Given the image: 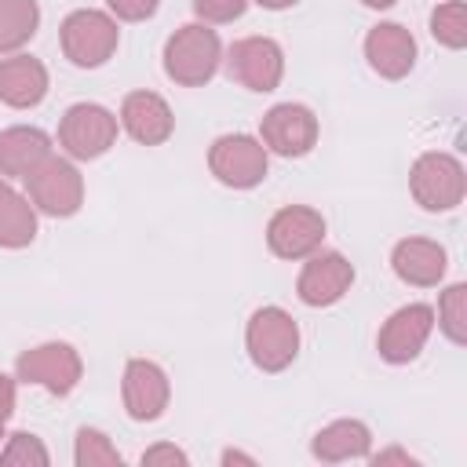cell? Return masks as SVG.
Segmentation results:
<instances>
[{"instance_id":"15","label":"cell","mask_w":467,"mask_h":467,"mask_svg":"<svg viewBox=\"0 0 467 467\" xmlns=\"http://www.w3.org/2000/svg\"><path fill=\"white\" fill-rule=\"evenodd\" d=\"M365 58H368V66H372L379 77L401 80V77H409L412 66H416V40H412V33H409L405 26H398V22H379V26H372L368 36H365Z\"/></svg>"},{"instance_id":"25","label":"cell","mask_w":467,"mask_h":467,"mask_svg":"<svg viewBox=\"0 0 467 467\" xmlns=\"http://www.w3.org/2000/svg\"><path fill=\"white\" fill-rule=\"evenodd\" d=\"M438 325L441 332L460 347L467 343V285H449L438 299Z\"/></svg>"},{"instance_id":"22","label":"cell","mask_w":467,"mask_h":467,"mask_svg":"<svg viewBox=\"0 0 467 467\" xmlns=\"http://www.w3.org/2000/svg\"><path fill=\"white\" fill-rule=\"evenodd\" d=\"M40 26L36 0H0V55H15L33 40Z\"/></svg>"},{"instance_id":"24","label":"cell","mask_w":467,"mask_h":467,"mask_svg":"<svg viewBox=\"0 0 467 467\" xmlns=\"http://www.w3.org/2000/svg\"><path fill=\"white\" fill-rule=\"evenodd\" d=\"M73 460H77V467H120L124 456L117 452V445L102 431L80 427L77 431V445H73Z\"/></svg>"},{"instance_id":"16","label":"cell","mask_w":467,"mask_h":467,"mask_svg":"<svg viewBox=\"0 0 467 467\" xmlns=\"http://www.w3.org/2000/svg\"><path fill=\"white\" fill-rule=\"evenodd\" d=\"M120 128L142 146H161L171 139L175 117H171V106L157 91H131L120 102Z\"/></svg>"},{"instance_id":"18","label":"cell","mask_w":467,"mask_h":467,"mask_svg":"<svg viewBox=\"0 0 467 467\" xmlns=\"http://www.w3.org/2000/svg\"><path fill=\"white\" fill-rule=\"evenodd\" d=\"M47 95V69L33 55H7L0 58V102L11 109H33Z\"/></svg>"},{"instance_id":"4","label":"cell","mask_w":467,"mask_h":467,"mask_svg":"<svg viewBox=\"0 0 467 467\" xmlns=\"http://www.w3.org/2000/svg\"><path fill=\"white\" fill-rule=\"evenodd\" d=\"M22 182H26V197L33 201V208L51 215V219H69L84 204V179H80L77 164L66 157L51 153Z\"/></svg>"},{"instance_id":"12","label":"cell","mask_w":467,"mask_h":467,"mask_svg":"<svg viewBox=\"0 0 467 467\" xmlns=\"http://www.w3.org/2000/svg\"><path fill=\"white\" fill-rule=\"evenodd\" d=\"M431 332H434V306L409 303V306H398L383 321V328L376 336V350L390 365H409L412 358H420V350L427 347Z\"/></svg>"},{"instance_id":"33","label":"cell","mask_w":467,"mask_h":467,"mask_svg":"<svg viewBox=\"0 0 467 467\" xmlns=\"http://www.w3.org/2000/svg\"><path fill=\"white\" fill-rule=\"evenodd\" d=\"M259 7H266V11H285V7H292V4H299V0H255Z\"/></svg>"},{"instance_id":"19","label":"cell","mask_w":467,"mask_h":467,"mask_svg":"<svg viewBox=\"0 0 467 467\" xmlns=\"http://www.w3.org/2000/svg\"><path fill=\"white\" fill-rule=\"evenodd\" d=\"M51 157V135L40 128H4L0 131V175L4 179H26L40 161Z\"/></svg>"},{"instance_id":"7","label":"cell","mask_w":467,"mask_h":467,"mask_svg":"<svg viewBox=\"0 0 467 467\" xmlns=\"http://www.w3.org/2000/svg\"><path fill=\"white\" fill-rule=\"evenodd\" d=\"M266 164L270 153L255 135L234 131V135H219L208 150V168L223 186L234 190H252L266 179Z\"/></svg>"},{"instance_id":"11","label":"cell","mask_w":467,"mask_h":467,"mask_svg":"<svg viewBox=\"0 0 467 467\" xmlns=\"http://www.w3.org/2000/svg\"><path fill=\"white\" fill-rule=\"evenodd\" d=\"M325 241V215L306 204H288L270 215L266 223V244L277 259H306Z\"/></svg>"},{"instance_id":"21","label":"cell","mask_w":467,"mask_h":467,"mask_svg":"<svg viewBox=\"0 0 467 467\" xmlns=\"http://www.w3.org/2000/svg\"><path fill=\"white\" fill-rule=\"evenodd\" d=\"M36 237V208L0 175V248H26Z\"/></svg>"},{"instance_id":"10","label":"cell","mask_w":467,"mask_h":467,"mask_svg":"<svg viewBox=\"0 0 467 467\" xmlns=\"http://www.w3.org/2000/svg\"><path fill=\"white\" fill-rule=\"evenodd\" d=\"M259 142L277 157H303L317 142V117L303 102H277L259 120Z\"/></svg>"},{"instance_id":"1","label":"cell","mask_w":467,"mask_h":467,"mask_svg":"<svg viewBox=\"0 0 467 467\" xmlns=\"http://www.w3.org/2000/svg\"><path fill=\"white\" fill-rule=\"evenodd\" d=\"M219 62H223V44L219 33L208 29V22H186L164 44V73L182 88L208 84Z\"/></svg>"},{"instance_id":"6","label":"cell","mask_w":467,"mask_h":467,"mask_svg":"<svg viewBox=\"0 0 467 467\" xmlns=\"http://www.w3.org/2000/svg\"><path fill=\"white\" fill-rule=\"evenodd\" d=\"M117 142V117L99 102H73L58 120V146L73 161H95Z\"/></svg>"},{"instance_id":"5","label":"cell","mask_w":467,"mask_h":467,"mask_svg":"<svg viewBox=\"0 0 467 467\" xmlns=\"http://www.w3.org/2000/svg\"><path fill=\"white\" fill-rule=\"evenodd\" d=\"M409 190L427 212H452L467 193L463 164L452 153H420L409 171Z\"/></svg>"},{"instance_id":"8","label":"cell","mask_w":467,"mask_h":467,"mask_svg":"<svg viewBox=\"0 0 467 467\" xmlns=\"http://www.w3.org/2000/svg\"><path fill=\"white\" fill-rule=\"evenodd\" d=\"M15 372H18L22 383H36L47 394L66 398L80 383L84 361H80V354L69 343H58L55 339V343H40V347L22 350L18 361H15Z\"/></svg>"},{"instance_id":"27","label":"cell","mask_w":467,"mask_h":467,"mask_svg":"<svg viewBox=\"0 0 467 467\" xmlns=\"http://www.w3.org/2000/svg\"><path fill=\"white\" fill-rule=\"evenodd\" d=\"M190 4H193V15H197L201 22H212V26L234 22V18H241L244 7H248V0H190Z\"/></svg>"},{"instance_id":"34","label":"cell","mask_w":467,"mask_h":467,"mask_svg":"<svg viewBox=\"0 0 467 467\" xmlns=\"http://www.w3.org/2000/svg\"><path fill=\"white\" fill-rule=\"evenodd\" d=\"M365 7H376V11H383V7H394L398 0H361Z\"/></svg>"},{"instance_id":"2","label":"cell","mask_w":467,"mask_h":467,"mask_svg":"<svg viewBox=\"0 0 467 467\" xmlns=\"http://www.w3.org/2000/svg\"><path fill=\"white\" fill-rule=\"evenodd\" d=\"M244 347H248V358L255 368L263 372H281L296 361L299 354V325L288 310L281 306H259L252 317H248V328H244Z\"/></svg>"},{"instance_id":"31","label":"cell","mask_w":467,"mask_h":467,"mask_svg":"<svg viewBox=\"0 0 467 467\" xmlns=\"http://www.w3.org/2000/svg\"><path fill=\"white\" fill-rule=\"evenodd\" d=\"M372 463L376 467H383V463H416V456H409L405 449H383V452L372 456Z\"/></svg>"},{"instance_id":"13","label":"cell","mask_w":467,"mask_h":467,"mask_svg":"<svg viewBox=\"0 0 467 467\" xmlns=\"http://www.w3.org/2000/svg\"><path fill=\"white\" fill-rule=\"evenodd\" d=\"M354 285V266L347 255L339 252H314L306 255L299 281H296V296L306 306H332L347 296V288Z\"/></svg>"},{"instance_id":"20","label":"cell","mask_w":467,"mask_h":467,"mask_svg":"<svg viewBox=\"0 0 467 467\" xmlns=\"http://www.w3.org/2000/svg\"><path fill=\"white\" fill-rule=\"evenodd\" d=\"M368 445H372V431L361 420H332L314 434L310 452L325 463H343V460L368 456Z\"/></svg>"},{"instance_id":"29","label":"cell","mask_w":467,"mask_h":467,"mask_svg":"<svg viewBox=\"0 0 467 467\" xmlns=\"http://www.w3.org/2000/svg\"><path fill=\"white\" fill-rule=\"evenodd\" d=\"M139 463H142V467H157V463L186 467V463H190V456H186L182 449H175V445H153V449H146V452L139 456Z\"/></svg>"},{"instance_id":"32","label":"cell","mask_w":467,"mask_h":467,"mask_svg":"<svg viewBox=\"0 0 467 467\" xmlns=\"http://www.w3.org/2000/svg\"><path fill=\"white\" fill-rule=\"evenodd\" d=\"M230 463H248V467H252L255 456H244V452H237V449H226V452H223V467H230Z\"/></svg>"},{"instance_id":"26","label":"cell","mask_w":467,"mask_h":467,"mask_svg":"<svg viewBox=\"0 0 467 467\" xmlns=\"http://www.w3.org/2000/svg\"><path fill=\"white\" fill-rule=\"evenodd\" d=\"M0 463H7V467H47L51 456H47V449L36 434L15 431V434H7V445L0 449Z\"/></svg>"},{"instance_id":"17","label":"cell","mask_w":467,"mask_h":467,"mask_svg":"<svg viewBox=\"0 0 467 467\" xmlns=\"http://www.w3.org/2000/svg\"><path fill=\"white\" fill-rule=\"evenodd\" d=\"M390 266H394V274H398L405 285L434 288V285L445 277L449 255H445V248H441L438 241H431V237H405V241L394 244Z\"/></svg>"},{"instance_id":"30","label":"cell","mask_w":467,"mask_h":467,"mask_svg":"<svg viewBox=\"0 0 467 467\" xmlns=\"http://www.w3.org/2000/svg\"><path fill=\"white\" fill-rule=\"evenodd\" d=\"M11 409H15V379L0 372V438H4V427L11 420Z\"/></svg>"},{"instance_id":"9","label":"cell","mask_w":467,"mask_h":467,"mask_svg":"<svg viewBox=\"0 0 467 467\" xmlns=\"http://www.w3.org/2000/svg\"><path fill=\"white\" fill-rule=\"evenodd\" d=\"M226 73L248 91H274L285 77V51L270 36H241L226 51Z\"/></svg>"},{"instance_id":"23","label":"cell","mask_w":467,"mask_h":467,"mask_svg":"<svg viewBox=\"0 0 467 467\" xmlns=\"http://www.w3.org/2000/svg\"><path fill=\"white\" fill-rule=\"evenodd\" d=\"M431 36L452 51L467 44V7L463 0H445L431 11Z\"/></svg>"},{"instance_id":"28","label":"cell","mask_w":467,"mask_h":467,"mask_svg":"<svg viewBox=\"0 0 467 467\" xmlns=\"http://www.w3.org/2000/svg\"><path fill=\"white\" fill-rule=\"evenodd\" d=\"M161 0H106V7L120 18V22H142L157 11Z\"/></svg>"},{"instance_id":"3","label":"cell","mask_w":467,"mask_h":467,"mask_svg":"<svg viewBox=\"0 0 467 467\" xmlns=\"http://www.w3.org/2000/svg\"><path fill=\"white\" fill-rule=\"evenodd\" d=\"M58 40H62V55L73 66L99 69L102 62L113 58V51L120 44V29H117L113 15L95 11V7H80V11L66 15V22L58 29Z\"/></svg>"},{"instance_id":"14","label":"cell","mask_w":467,"mask_h":467,"mask_svg":"<svg viewBox=\"0 0 467 467\" xmlns=\"http://www.w3.org/2000/svg\"><path fill=\"white\" fill-rule=\"evenodd\" d=\"M120 398H124V409H128L131 420L150 423V420H157V416L168 409L171 383H168V376H164V368H161L157 361L131 358V361L124 365Z\"/></svg>"}]
</instances>
